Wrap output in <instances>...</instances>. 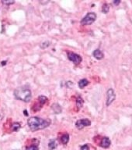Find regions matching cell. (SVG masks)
Here are the masks:
<instances>
[{"label":"cell","instance_id":"cell-11","mask_svg":"<svg viewBox=\"0 0 132 150\" xmlns=\"http://www.w3.org/2000/svg\"><path fill=\"white\" fill-rule=\"evenodd\" d=\"M68 140H69V135H68V134H64V135L61 137V142H62L63 144H65V145L67 144Z\"/></svg>","mask_w":132,"mask_h":150},{"label":"cell","instance_id":"cell-4","mask_svg":"<svg viewBox=\"0 0 132 150\" xmlns=\"http://www.w3.org/2000/svg\"><path fill=\"white\" fill-rule=\"evenodd\" d=\"M68 58L71 61H72L75 64H79L82 62V57L79 55L74 52H68Z\"/></svg>","mask_w":132,"mask_h":150},{"label":"cell","instance_id":"cell-17","mask_svg":"<svg viewBox=\"0 0 132 150\" xmlns=\"http://www.w3.org/2000/svg\"><path fill=\"white\" fill-rule=\"evenodd\" d=\"M80 150H89V147L88 146V145H85L83 146H82Z\"/></svg>","mask_w":132,"mask_h":150},{"label":"cell","instance_id":"cell-5","mask_svg":"<svg viewBox=\"0 0 132 150\" xmlns=\"http://www.w3.org/2000/svg\"><path fill=\"white\" fill-rule=\"evenodd\" d=\"M116 98V95L114 93V91L112 88H110L107 92V105L109 106Z\"/></svg>","mask_w":132,"mask_h":150},{"label":"cell","instance_id":"cell-16","mask_svg":"<svg viewBox=\"0 0 132 150\" xmlns=\"http://www.w3.org/2000/svg\"><path fill=\"white\" fill-rule=\"evenodd\" d=\"M26 150H38V147L37 145H31L26 149Z\"/></svg>","mask_w":132,"mask_h":150},{"label":"cell","instance_id":"cell-2","mask_svg":"<svg viewBox=\"0 0 132 150\" xmlns=\"http://www.w3.org/2000/svg\"><path fill=\"white\" fill-rule=\"evenodd\" d=\"M14 95L16 98L26 102V103L30 102V100L31 99V96H32L30 89L27 88L25 87H20V88L16 89L14 91Z\"/></svg>","mask_w":132,"mask_h":150},{"label":"cell","instance_id":"cell-1","mask_svg":"<svg viewBox=\"0 0 132 150\" xmlns=\"http://www.w3.org/2000/svg\"><path fill=\"white\" fill-rule=\"evenodd\" d=\"M50 123L51 122L49 120H44L37 117H30V119L28 120V125L33 131L45 128L49 126Z\"/></svg>","mask_w":132,"mask_h":150},{"label":"cell","instance_id":"cell-15","mask_svg":"<svg viewBox=\"0 0 132 150\" xmlns=\"http://www.w3.org/2000/svg\"><path fill=\"white\" fill-rule=\"evenodd\" d=\"M38 99H39V102L41 103L42 105H43L44 103H46L47 100V98L46 97H44V96H40Z\"/></svg>","mask_w":132,"mask_h":150},{"label":"cell","instance_id":"cell-18","mask_svg":"<svg viewBox=\"0 0 132 150\" xmlns=\"http://www.w3.org/2000/svg\"><path fill=\"white\" fill-rule=\"evenodd\" d=\"M2 2L5 4H13L14 3V1H3Z\"/></svg>","mask_w":132,"mask_h":150},{"label":"cell","instance_id":"cell-8","mask_svg":"<svg viewBox=\"0 0 132 150\" xmlns=\"http://www.w3.org/2000/svg\"><path fill=\"white\" fill-rule=\"evenodd\" d=\"M93 56L97 59H102L104 57V54L103 53L100 49H96L95 51L93 52Z\"/></svg>","mask_w":132,"mask_h":150},{"label":"cell","instance_id":"cell-19","mask_svg":"<svg viewBox=\"0 0 132 150\" xmlns=\"http://www.w3.org/2000/svg\"><path fill=\"white\" fill-rule=\"evenodd\" d=\"M114 4H116V5H118L119 3H120V1H117V2H116V1H114Z\"/></svg>","mask_w":132,"mask_h":150},{"label":"cell","instance_id":"cell-7","mask_svg":"<svg viewBox=\"0 0 132 150\" xmlns=\"http://www.w3.org/2000/svg\"><path fill=\"white\" fill-rule=\"evenodd\" d=\"M100 145L102 146L103 148H105V149H107L110 145V140L109 138H107V137H104V138H103L102 141H101V144Z\"/></svg>","mask_w":132,"mask_h":150},{"label":"cell","instance_id":"cell-3","mask_svg":"<svg viewBox=\"0 0 132 150\" xmlns=\"http://www.w3.org/2000/svg\"><path fill=\"white\" fill-rule=\"evenodd\" d=\"M96 14L94 13H89L81 21V24L82 25H89L96 21Z\"/></svg>","mask_w":132,"mask_h":150},{"label":"cell","instance_id":"cell-10","mask_svg":"<svg viewBox=\"0 0 132 150\" xmlns=\"http://www.w3.org/2000/svg\"><path fill=\"white\" fill-rule=\"evenodd\" d=\"M57 145H58V144H57V142H56L55 140H52L50 142V143H49V149L51 150H53L56 147H57Z\"/></svg>","mask_w":132,"mask_h":150},{"label":"cell","instance_id":"cell-12","mask_svg":"<svg viewBox=\"0 0 132 150\" xmlns=\"http://www.w3.org/2000/svg\"><path fill=\"white\" fill-rule=\"evenodd\" d=\"M110 10V6L108 4H104L103 6L102 7V11L103 13H107Z\"/></svg>","mask_w":132,"mask_h":150},{"label":"cell","instance_id":"cell-9","mask_svg":"<svg viewBox=\"0 0 132 150\" xmlns=\"http://www.w3.org/2000/svg\"><path fill=\"white\" fill-rule=\"evenodd\" d=\"M88 84H89L88 80L82 79V80H81V81H79V86L80 88H83L84 87H86V85H88Z\"/></svg>","mask_w":132,"mask_h":150},{"label":"cell","instance_id":"cell-6","mask_svg":"<svg viewBox=\"0 0 132 150\" xmlns=\"http://www.w3.org/2000/svg\"><path fill=\"white\" fill-rule=\"evenodd\" d=\"M91 124V122L88 119H82L79 120L78 121L76 122V124H75V126L79 130H81V129L84 128L85 127L89 126Z\"/></svg>","mask_w":132,"mask_h":150},{"label":"cell","instance_id":"cell-14","mask_svg":"<svg viewBox=\"0 0 132 150\" xmlns=\"http://www.w3.org/2000/svg\"><path fill=\"white\" fill-rule=\"evenodd\" d=\"M82 104H83V101H82V98L79 97L78 99H77V105H78V107L81 108L82 106Z\"/></svg>","mask_w":132,"mask_h":150},{"label":"cell","instance_id":"cell-13","mask_svg":"<svg viewBox=\"0 0 132 150\" xmlns=\"http://www.w3.org/2000/svg\"><path fill=\"white\" fill-rule=\"evenodd\" d=\"M13 130L14 131H18L19 129L20 128V124H19V123H14L13 124Z\"/></svg>","mask_w":132,"mask_h":150}]
</instances>
